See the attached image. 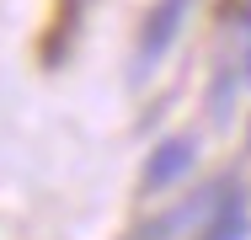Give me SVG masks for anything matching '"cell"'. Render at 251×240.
<instances>
[{
  "label": "cell",
  "instance_id": "4",
  "mask_svg": "<svg viewBox=\"0 0 251 240\" xmlns=\"http://www.w3.org/2000/svg\"><path fill=\"white\" fill-rule=\"evenodd\" d=\"M230 75H235V86L251 80V11H246V22H241V64H235Z\"/></svg>",
  "mask_w": 251,
  "mask_h": 240
},
{
  "label": "cell",
  "instance_id": "3",
  "mask_svg": "<svg viewBox=\"0 0 251 240\" xmlns=\"http://www.w3.org/2000/svg\"><path fill=\"white\" fill-rule=\"evenodd\" d=\"M193 166H198V139L176 134V139L155 144V155L145 160V192H160V187H171V182H182Z\"/></svg>",
  "mask_w": 251,
  "mask_h": 240
},
{
  "label": "cell",
  "instance_id": "2",
  "mask_svg": "<svg viewBox=\"0 0 251 240\" xmlns=\"http://www.w3.org/2000/svg\"><path fill=\"white\" fill-rule=\"evenodd\" d=\"M198 240H246V192L235 182H214V203L198 224Z\"/></svg>",
  "mask_w": 251,
  "mask_h": 240
},
{
  "label": "cell",
  "instance_id": "1",
  "mask_svg": "<svg viewBox=\"0 0 251 240\" xmlns=\"http://www.w3.org/2000/svg\"><path fill=\"white\" fill-rule=\"evenodd\" d=\"M182 22H187V0H155L150 5V16H145V27H139V48H134V80H150L155 75V64L176 43Z\"/></svg>",
  "mask_w": 251,
  "mask_h": 240
}]
</instances>
